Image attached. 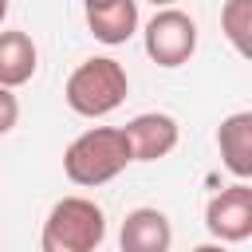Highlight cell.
Instances as JSON below:
<instances>
[{"instance_id":"5b68a950","label":"cell","mask_w":252,"mask_h":252,"mask_svg":"<svg viewBox=\"0 0 252 252\" xmlns=\"http://www.w3.org/2000/svg\"><path fill=\"white\" fill-rule=\"evenodd\" d=\"M205 228L224 244L248 240L252 236V185L236 181V185L213 193L205 205Z\"/></svg>"},{"instance_id":"7c38bea8","label":"cell","mask_w":252,"mask_h":252,"mask_svg":"<svg viewBox=\"0 0 252 252\" xmlns=\"http://www.w3.org/2000/svg\"><path fill=\"white\" fill-rule=\"evenodd\" d=\"M16 87H4L0 83V134H12L16 122H20V98L12 94Z\"/></svg>"},{"instance_id":"4fadbf2b","label":"cell","mask_w":252,"mask_h":252,"mask_svg":"<svg viewBox=\"0 0 252 252\" xmlns=\"http://www.w3.org/2000/svg\"><path fill=\"white\" fill-rule=\"evenodd\" d=\"M154 8H169V4H177V0H150Z\"/></svg>"},{"instance_id":"5bb4252c","label":"cell","mask_w":252,"mask_h":252,"mask_svg":"<svg viewBox=\"0 0 252 252\" xmlns=\"http://www.w3.org/2000/svg\"><path fill=\"white\" fill-rule=\"evenodd\" d=\"M4 16H8V0H0V24H4Z\"/></svg>"},{"instance_id":"9c48e42d","label":"cell","mask_w":252,"mask_h":252,"mask_svg":"<svg viewBox=\"0 0 252 252\" xmlns=\"http://www.w3.org/2000/svg\"><path fill=\"white\" fill-rule=\"evenodd\" d=\"M217 150L232 177H252V110H236L217 126Z\"/></svg>"},{"instance_id":"8fae6325","label":"cell","mask_w":252,"mask_h":252,"mask_svg":"<svg viewBox=\"0 0 252 252\" xmlns=\"http://www.w3.org/2000/svg\"><path fill=\"white\" fill-rule=\"evenodd\" d=\"M220 32L236 47V55H244L252 63V0H224V8H220Z\"/></svg>"},{"instance_id":"30bf717a","label":"cell","mask_w":252,"mask_h":252,"mask_svg":"<svg viewBox=\"0 0 252 252\" xmlns=\"http://www.w3.org/2000/svg\"><path fill=\"white\" fill-rule=\"evenodd\" d=\"M39 67V51L35 39L20 28L0 32V83L4 87H24Z\"/></svg>"},{"instance_id":"ba28073f","label":"cell","mask_w":252,"mask_h":252,"mask_svg":"<svg viewBox=\"0 0 252 252\" xmlns=\"http://www.w3.org/2000/svg\"><path fill=\"white\" fill-rule=\"evenodd\" d=\"M87 8V28L98 43L118 47L138 32V0H94Z\"/></svg>"},{"instance_id":"52a82bcc","label":"cell","mask_w":252,"mask_h":252,"mask_svg":"<svg viewBox=\"0 0 252 252\" xmlns=\"http://www.w3.org/2000/svg\"><path fill=\"white\" fill-rule=\"evenodd\" d=\"M118 244L122 252H165L173 244V224L161 209H130L122 228H118Z\"/></svg>"},{"instance_id":"9a60e30c","label":"cell","mask_w":252,"mask_h":252,"mask_svg":"<svg viewBox=\"0 0 252 252\" xmlns=\"http://www.w3.org/2000/svg\"><path fill=\"white\" fill-rule=\"evenodd\" d=\"M83 4H94V0H83Z\"/></svg>"},{"instance_id":"277c9868","label":"cell","mask_w":252,"mask_h":252,"mask_svg":"<svg viewBox=\"0 0 252 252\" xmlns=\"http://www.w3.org/2000/svg\"><path fill=\"white\" fill-rule=\"evenodd\" d=\"M142 43H146V55L158 63V67H181L193 59L197 51V24L193 16H185L181 8H158L142 32Z\"/></svg>"},{"instance_id":"7a4b0ae2","label":"cell","mask_w":252,"mask_h":252,"mask_svg":"<svg viewBox=\"0 0 252 252\" xmlns=\"http://www.w3.org/2000/svg\"><path fill=\"white\" fill-rule=\"evenodd\" d=\"M126 91H130L126 67L118 59H110V55H94V59H83L71 71V79L63 87V98L83 118H106L110 110L122 106Z\"/></svg>"},{"instance_id":"8992f818","label":"cell","mask_w":252,"mask_h":252,"mask_svg":"<svg viewBox=\"0 0 252 252\" xmlns=\"http://www.w3.org/2000/svg\"><path fill=\"white\" fill-rule=\"evenodd\" d=\"M126 138H130V150H134V161H158L165 154H173L177 138H181V126L173 114H161V110H146V114H134L126 122Z\"/></svg>"},{"instance_id":"3957f363","label":"cell","mask_w":252,"mask_h":252,"mask_svg":"<svg viewBox=\"0 0 252 252\" xmlns=\"http://www.w3.org/2000/svg\"><path fill=\"white\" fill-rule=\"evenodd\" d=\"M106 240V217L91 197H63L43 220V252H94Z\"/></svg>"},{"instance_id":"6da1fadb","label":"cell","mask_w":252,"mask_h":252,"mask_svg":"<svg viewBox=\"0 0 252 252\" xmlns=\"http://www.w3.org/2000/svg\"><path fill=\"white\" fill-rule=\"evenodd\" d=\"M130 161H134V150H130L126 126H91L63 150V173L83 189L114 181Z\"/></svg>"}]
</instances>
